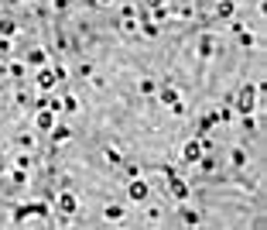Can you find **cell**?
<instances>
[{
    "instance_id": "obj_7",
    "label": "cell",
    "mask_w": 267,
    "mask_h": 230,
    "mask_svg": "<svg viewBox=\"0 0 267 230\" xmlns=\"http://www.w3.org/2000/svg\"><path fill=\"white\" fill-rule=\"evenodd\" d=\"M59 103H62V107H66V110H62V114H68V117H75V114H82V100H79V96H75V93H66V96H62V100H59Z\"/></svg>"
},
{
    "instance_id": "obj_3",
    "label": "cell",
    "mask_w": 267,
    "mask_h": 230,
    "mask_svg": "<svg viewBox=\"0 0 267 230\" xmlns=\"http://www.w3.org/2000/svg\"><path fill=\"white\" fill-rule=\"evenodd\" d=\"M48 45H31L28 52H24V62L28 66H34V69H41V66H48Z\"/></svg>"
},
{
    "instance_id": "obj_4",
    "label": "cell",
    "mask_w": 267,
    "mask_h": 230,
    "mask_svg": "<svg viewBox=\"0 0 267 230\" xmlns=\"http://www.w3.org/2000/svg\"><path fill=\"white\" fill-rule=\"evenodd\" d=\"M55 82H59V79H55L52 69H38L31 86H34V93H52V89H55Z\"/></svg>"
},
{
    "instance_id": "obj_8",
    "label": "cell",
    "mask_w": 267,
    "mask_h": 230,
    "mask_svg": "<svg viewBox=\"0 0 267 230\" xmlns=\"http://www.w3.org/2000/svg\"><path fill=\"white\" fill-rule=\"evenodd\" d=\"M3 172H7V161H3V158H0V175H3Z\"/></svg>"
},
{
    "instance_id": "obj_2",
    "label": "cell",
    "mask_w": 267,
    "mask_h": 230,
    "mask_svg": "<svg viewBox=\"0 0 267 230\" xmlns=\"http://www.w3.org/2000/svg\"><path fill=\"white\" fill-rule=\"evenodd\" d=\"M151 192H154V189H151V182H144V179H131V182H127V199H131V203H147Z\"/></svg>"
},
{
    "instance_id": "obj_5",
    "label": "cell",
    "mask_w": 267,
    "mask_h": 230,
    "mask_svg": "<svg viewBox=\"0 0 267 230\" xmlns=\"http://www.w3.org/2000/svg\"><path fill=\"white\" fill-rule=\"evenodd\" d=\"M168 220V210L158 206V203H147L144 206V224H165Z\"/></svg>"
},
{
    "instance_id": "obj_6",
    "label": "cell",
    "mask_w": 267,
    "mask_h": 230,
    "mask_svg": "<svg viewBox=\"0 0 267 230\" xmlns=\"http://www.w3.org/2000/svg\"><path fill=\"white\" fill-rule=\"evenodd\" d=\"M17 31H21V21H17L14 14H3V17H0V38H14Z\"/></svg>"
},
{
    "instance_id": "obj_1",
    "label": "cell",
    "mask_w": 267,
    "mask_h": 230,
    "mask_svg": "<svg viewBox=\"0 0 267 230\" xmlns=\"http://www.w3.org/2000/svg\"><path fill=\"white\" fill-rule=\"evenodd\" d=\"M52 199L59 203V213H66V217H75V220H79V196H75V192L62 189V192H55Z\"/></svg>"
}]
</instances>
